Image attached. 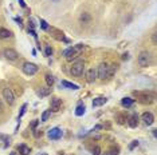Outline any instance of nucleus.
I'll return each mask as SVG.
<instances>
[{
  "instance_id": "72a5a7b5",
  "label": "nucleus",
  "mask_w": 157,
  "mask_h": 155,
  "mask_svg": "<svg viewBox=\"0 0 157 155\" xmlns=\"http://www.w3.org/2000/svg\"><path fill=\"white\" fill-rule=\"evenodd\" d=\"M128 59H129V54L126 52V54H124V55H122V60H128Z\"/></svg>"
},
{
  "instance_id": "412c9836",
  "label": "nucleus",
  "mask_w": 157,
  "mask_h": 155,
  "mask_svg": "<svg viewBox=\"0 0 157 155\" xmlns=\"http://www.w3.org/2000/svg\"><path fill=\"white\" fill-rule=\"evenodd\" d=\"M54 82H55V79H54V76L50 75V74H47V75H46V83H47V86L51 87L52 84H54Z\"/></svg>"
},
{
  "instance_id": "dca6fc26",
  "label": "nucleus",
  "mask_w": 157,
  "mask_h": 155,
  "mask_svg": "<svg viewBox=\"0 0 157 155\" xmlns=\"http://www.w3.org/2000/svg\"><path fill=\"white\" fill-rule=\"evenodd\" d=\"M108 102V99L106 98H97V99L93 100V107H99V106H104L105 103Z\"/></svg>"
},
{
  "instance_id": "0eeeda50",
  "label": "nucleus",
  "mask_w": 157,
  "mask_h": 155,
  "mask_svg": "<svg viewBox=\"0 0 157 155\" xmlns=\"http://www.w3.org/2000/svg\"><path fill=\"white\" fill-rule=\"evenodd\" d=\"M47 136H49L51 141H58V139H60L63 136V131L60 130L59 127H54V128H51V130H49Z\"/></svg>"
},
{
  "instance_id": "4468645a",
  "label": "nucleus",
  "mask_w": 157,
  "mask_h": 155,
  "mask_svg": "<svg viewBox=\"0 0 157 155\" xmlns=\"http://www.w3.org/2000/svg\"><path fill=\"white\" fill-rule=\"evenodd\" d=\"M40 98H44V96H49L50 94H51V88H50L49 86L47 87H40L38 90V92H36Z\"/></svg>"
},
{
  "instance_id": "393cba45",
  "label": "nucleus",
  "mask_w": 157,
  "mask_h": 155,
  "mask_svg": "<svg viewBox=\"0 0 157 155\" xmlns=\"http://www.w3.org/2000/svg\"><path fill=\"white\" fill-rule=\"evenodd\" d=\"M91 154L93 155H101V148L98 147V146H94V147L91 148Z\"/></svg>"
},
{
  "instance_id": "6e6552de",
  "label": "nucleus",
  "mask_w": 157,
  "mask_h": 155,
  "mask_svg": "<svg viewBox=\"0 0 157 155\" xmlns=\"http://www.w3.org/2000/svg\"><path fill=\"white\" fill-rule=\"evenodd\" d=\"M3 98L8 104H14L15 103V95H14V92H12V90L8 88V87L3 88Z\"/></svg>"
},
{
  "instance_id": "b1692460",
  "label": "nucleus",
  "mask_w": 157,
  "mask_h": 155,
  "mask_svg": "<svg viewBox=\"0 0 157 155\" xmlns=\"http://www.w3.org/2000/svg\"><path fill=\"white\" fill-rule=\"evenodd\" d=\"M0 139H1V141H4V142H6V146H4V147H8V146H10V138H8L7 135L0 134Z\"/></svg>"
},
{
  "instance_id": "a211bd4d",
  "label": "nucleus",
  "mask_w": 157,
  "mask_h": 155,
  "mask_svg": "<svg viewBox=\"0 0 157 155\" xmlns=\"http://www.w3.org/2000/svg\"><path fill=\"white\" fill-rule=\"evenodd\" d=\"M62 86L66 87V88H70V90H78V88H79L77 84H74V83H70V82H67V80H62Z\"/></svg>"
},
{
  "instance_id": "f257e3e1",
  "label": "nucleus",
  "mask_w": 157,
  "mask_h": 155,
  "mask_svg": "<svg viewBox=\"0 0 157 155\" xmlns=\"http://www.w3.org/2000/svg\"><path fill=\"white\" fill-rule=\"evenodd\" d=\"M85 45L83 44H77V45H73V47H70V48L65 50L63 51V56L67 59V60H73V59L78 58L81 55V52L83 51Z\"/></svg>"
},
{
  "instance_id": "bb28decb",
  "label": "nucleus",
  "mask_w": 157,
  "mask_h": 155,
  "mask_svg": "<svg viewBox=\"0 0 157 155\" xmlns=\"http://www.w3.org/2000/svg\"><path fill=\"white\" fill-rule=\"evenodd\" d=\"M125 121H126V118L124 116V115H118V116H117V122H118V124H124L125 123Z\"/></svg>"
},
{
  "instance_id": "f8f14e48",
  "label": "nucleus",
  "mask_w": 157,
  "mask_h": 155,
  "mask_svg": "<svg viewBox=\"0 0 157 155\" xmlns=\"http://www.w3.org/2000/svg\"><path fill=\"white\" fill-rule=\"evenodd\" d=\"M142 121H144V123L147 124V126H152L153 124V122H154V116H153V114L152 112H149V111H147V112H144L142 114Z\"/></svg>"
},
{
  "instance_id": "cd10ccee",
  "label": "nucleus",
  "mask_w": 157,
  "mask_h": 155,
  "mask_svg": "<svg viewBox=\"0 0 157 155\" xmlns=\"http://www.w3.org/2000/svg\"><path fill=\"white\" fill-rule=\"evenodd\" d=\"M137 146H138V141H133L132 143L129 145V150H134Z\"/></svg>"
},
{
  "instance_id": "f03ea898",
  "label": "nucleus",
  "mask_w": 157,
  "mask_h": 155,
  "mask_svg": "<svg viewBox=\"0 0 157 155\" xmlns=\"http://www.w3.org/2000/svg\"><path fill=\"white\" fill-rule=\"evenodd\" d=\"M133 95L137 96L138 102H141L144 104H150L154 100V95L152 92H148V91H144V92L142 91H134Z\"/></svg>"
},
{
  "instance_id": "a878e982",
  "label": "nucleus",
  "mask_w": 157,
  "mask_h": 155,
  "mask_svg": "<svg viewBox=\"0 0 157 155\" xmlns=\"http://www.w3.org/2000/svg\"><path fill=\"white\" fill-rule=\"evenodd\" d=\"M26 108H27V104H23V106H22V108H20V112H19V116H17V119H20V118L24 115Z\"/></svg>"
},
{
  "instance_id": "e433bc0d",
  "label": "nucleus",
  "mask_w": 157,
  "mask_h": 155,
  "mask_svg": "<svg viewBox=\"0 0 157 155\" xmlns=\"http://www.w3.org/2000/svg\"><path fill=\"white\" fill-rule=\"evenodd\" d=\"M4 110V107H3V103H1V100H0V112Z\"/></svg>"
},
{
  "instance_id": "58836bf2",
  "label": "nucleus",
  "mask_w": 157,
  "mask_h": 155,
  "mask_svg": "<svg viewBox=\"0 0 157 155\" xmlns=\"http://www.w3.org/2000/svg\"><path fill=\"white\" fill-rule=\"evenodd\" d=\"M40 155H47V154H40Z\"/></svg>"
},
{
  "instance_id": "f704fd0d",
  "label": "nucleus",
  "mask_w": 157,
  "mask_h": 155,
  "mask_svg": "<svg viewBox=\"0 0 157 155\" xmlns=\"http://www.w3.org/2000/svg\"><path fill=\"white\" fill-rule=\"evenodd\" d=\"M15 20H16V23H19V25H22V19L20 17H15Z\"/></svg>"
},
{
  "instance_id": "4be33fe9",
  "label": "nucleus",
  "mask_w": 157,
  "mask_h": 155,
  "mask_svg": "<svg viewBox=\"0 0 157 155\" xmlns=\"http://www.w3.org/2000/svg\"><path fill=\"white\" fill-rule=\"evenodd\" d=\"M50 115H51V111H50V110H46L44 112H43V114H42V118H40V121H42V122H46V121H49Z\"/></svg>"
},
{
  "instance_id": "39448f33",
  "label": "nucleus",
  "mask_w": 157,
  "mask_h": 155,
  "mask_svg": "<svg viewBox=\"0 0 157 155\" xmlns=\"http://www.w3.org/2000/svg\"><path fill=\"white\" fill-rule=\"evenodd\" d=\"M22 68H23V72H24L26 75H28V76H32V75H35V74L38 72V65L35 64V63L26 62Z\"/></svg>"
},
{
  "instance_id": "423d86ee",
  "label": "nucleus",
  "mask_w": 157,
  "mask_h": 155,
  "mask_svg": "<svg viewBox=\"0 0 157 155\" xmlns=\"http://www.w3.org/2000/svg\"><path fill=\"white\" fill-rule=\"evenodd\" d=\"M97 76L99 79H106L109 78V64L106 62L101 63V64L98 65V71H97Z\"/></svg>"
},
{
  "instance_id": "1a4fd4ad",
  "label": "nucleus",
  "mask_w": 157,
  "mask_h": 155,
  "mask_svg": "<svg viewBox=\"0 0 157 155\" xmlns=\"http://www.w3.org/2000/svg\"><path fill=\"white\" fill-rule=\"evenodd\" d=\"M60 106H62V100L59 98H51V102H50V111L51 112H58L60 110Z\"/></svg>"
},
{
  "instance_id": "c756f323",
  "label": "nucleus",
  "mask_w": 157,
  "mask_h": 155,
  "mask_svg": "<svg viewBox=\"0 0 157 155\" xmlns=\"http://www.w3.org/2000/svg\"><path fill=\"white\" fill-rule=\"evenodd\" d=\"M52 55V48L51 47H46V56H51Z\"/></svg>"
},
{
  "instance_id": "2f4dec72",
  "label": "nucleus",
  "mask_w": 157,
  "mask_h": 155,
  "mask_svg": "<svg viewBox=\"0 0 157 155\" xmlns=\"http://www.w3.org/2000/svg\"><path fill=\"white\" fill-rule=\"evenodd\" d=\"M34 135L36 136V138H39V136H42V135H43V132H42V131L39 132V130H35L34 131Z\"/></svg>"
},
{
  "instance_id": "f3484780",
  "label": "nucleus",
  "mask_w": 157,
  "mask_h": 155,
  "mask_svg": "<svg viewBox=\"0 0 157 155\" xmlns=\"http://www.w3.org/2000/svg\"><path fill=\"white\" fill-rule=\"evenodd\" d=\"M85 112H86V107H85L82 103H79L77 107V110H75V115H77V116H82Z\"/></svg>"
},
{
  "instance_id": "c9c22d12",
  "label": "nucleus",
  "mask_w": 157,
  "mask_h": 155,
  "mask_svg": "<svg viewBox=\"0 0 157 155\" xmlns=\"http://www.w3.org/2000/svg\"><path fill=\"white\" fill-rule=\"evenodd\" d=\"M152 40H153V44H156V34L152 35Z\"/></svg>"
},
{
  "instance_id": "6ab92c4d",
  "label": "nucleus",
  "mask_w": 157,
  "mask_h": 155,
  "mask_svg": "<svg viewBox=\"0 0 157 155\" xmlns=\"http://www.w3.org/2000/svg\"><path fill=\"white\" fill-rule=\"evenodd\" d=\"M17 148H19V151H20L22 155H28V154H30V151H31V150H30V147H27L24 143L19 145V147H17Z\"/></svg>"
},
{
  "instance_id": "2eb2a0df",
  "label": "nucleus",
  "mask_w": 157,
  "mask_h": 155,
  "mask_svg": "<svg viewBox=\"0 0 157 155\" xmlns=\"http://www.w3.org/2000/svg\"><path fill=\"white\" fill-rule=\"evenodd\" d=\"M121 104L124 107H126V108H129V107H132L134 104V99H132V98H124L121 100Z\"/></svg>"
},
{
  "instance_id": "4c0bfd02",
  "label": "nucleus",
  "mask_w": 157,
  "mask_h": 155,
  "mask_svg": "<svg viewBox=\"0 0 157 155\" xmlns=\"http://www.w3.org/2000/svg\"><path fill=\"white\" fill-rule=\"evenodd\" d=\"M10 155H16V154H15V152H11V154Z\"/></svg>"
},
{
  "instance_id": "5701e85b",
  "label": "nucleus",
  "mask_w": 157,
  "mask_h": 155,
  "mask_svg": "<svg viewBox=\"0 0 157 155\" xmlns=\"http://www.w3.org/2000/svg\"><path fill=\"white\" fill-rule=\"evenodd\" d=\"M79 20L82 21V23H87V21L90 20V16H89L87 14H82L81 15V17H79Z\"/></svg>"
},
{
  "instance_id": "20e7f679",
  "label": "nucleus",
  "mask_w": 157,
  "mask_h": 155,
  "mask_svg": "<svg viewBox=\"0 0 157 155\" xmlns=\"http://www.w3.org/2000/svg\"><path fill=\"white\" fill-rule=\"evenodd\" d=\"M83 70H85V62L83 60H77V62L71 65L70 72H71L73 76H81L83 74Z\"/></svg>"
},
{
  "instance_id": "473e14b6",
  "label": "nucleus",
  "mask_w": 157,
  "mask_h": 155,
  "mask_svg": "<svg viewBox=\"0 0 157 155\" xmlns=\"http://www.w3.org/2000/svg\"><path fill=\"white\" fill-rule=\"evenodd\" d=\"M19 1V4H20V7L22 8H26V3H24V0H17Z\"/></svg>"
},
{
  "instance_id": "9d476101",
  "label": "nucleus",
  "mask_w": 157,
  "mask_h": 155,
  "mask_svg": "<svg viewBox=\"0 0 157 155\" xmlns=\"http://www.w3.org/2000/svg\"><path fill=\"white\" fill-rule=\"evenodd\" d=\"M4 56H6V59L10 60V62H15V60H17V58H19L17 52L15 51V50H12V48H6L4 50Z\"/></svg>"
},
{
  "instance_id": "aec40b11",
  "label": "nucleus",
  "mask_w": 157,
  "mask_h": 155,
  "mask_svg": "<svg viewBox=\"0 0 157 155\" xmlns=\"http://www.w3.org/2000/svg\"><path fill=\"white\" fill-rule=\"evenodd\" d=\"M11 31L6 30V28H0V39H8L11 38Z\"/></svg>"
},
{
  "instance_id": "c85d7f7f",
  "label": "nucleus",
  "mask_w": 157,
  "mask_h": 155,
  "mask_svg": "<svg viewBox=\"0 0 157 155\" xmlns=\"http://www.w3.org/2000/svg\"><path fill=\"white\" fill-rule=\"evenodd\" d=\"M40 27H42L43 30H47V28H49V24H47V21L43 20V19H42V20H40Z\"/></svg>"
},
{
  "instance_id": "7c9ffc66",
  "label": "nucleus",
  "mask_w": 157,
  "mask_h": 155,
  "mask_svg": "<svg viewBox=\"0 0 157 155\" xmlns=\"http://www.w3.org/2000/svg\"><path fill=\"white\" fill-rule=\"evenodd\" d=\"M118 148H112V150H110V155H118Z\"/></svg>"
},
{
  "instance_id": "7ed1b4c3",
  "label": "nucleus",
  "mask_w": 157,
  "mask_h": 155,
  "mask_svg": "<svg viewBox=\"0 0 157 155\" xmlns=\"http://www.w3.org/2000/svg\"><path fill=\"white\" fill-rule=\"evenodd\" d=\"M137 62H138V65L140 67H149L150 63H152V55H150L149 51H141L138 55V59H137Z\"/></svg>"
},
{
  "instance_id": "9b49d317",
  "label": "nucleus",
  "mask_w": 157,
  "mask_h": 155,
  "mask_svg": "<svg viewBox=\"0 0 157 155\" xmlns=\"http://www.w3.org/2000/svg\"><path fill=\"white\" fill-rule=\"evenodd\" d=\"M138 115H137V112H132V114L129 115V118H128V124H129V127L132 128H136L137 126H138Z\"/></svg>"
},
{
  "instance_id": "ddd939ff",
  "label": "nucleus",
  "mask_w": 157,
  "mask_h": 155,
  "mask_svg": "<svg viewBox=\"0 0 157 155\" xmlns=\"http://www.w3.org/2000/svg\"><path fill=\"white\" fill-rule=\"evenodd\" d=\"M95 79H97V71H95L94 68H90L86 72V80L89 83H93Z\"/></svg>"
}]
</instances>
